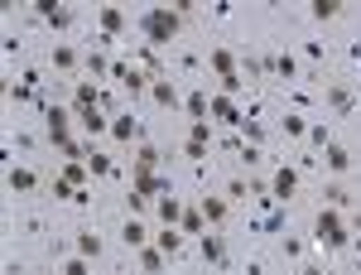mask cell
Returning a JSON list of instances; mask_svg holds the SVG:
<instances>
[{
	"instance_id": "obj_1",
	"label": "cell",
	"mask_w": 361,
	"mask_h": 275,
	"mask_svg": "<svg viewBox=\"0 0 361 275\" xmlns=\"http://www.w3.org/2000/svg\"><path fill=\"white\" fill-rule=\"evenodd\" d=\"M178 29H183V15H178L173 5H149V10H140V34L149 39V49L169 44Z\"/></svg>"
},
{
	"instance_id": "obj_2",
	"label": "cell",
	"mask_w": 361,
	"mask_h": 275,
	"mask_svg": "<svg viewBox=\"0 0 361 275\" xmlns=\"http://www.w3.org/2000/svg\"><path fill=\"white\" fill-rule=\"evenodd\" d=\"M313 242H318V247H328V251H337V247H347V242H352V232H347V222H342L337 208H323V213L313 218Z\"/></svg>"
},
{
	"instance_id": "obj_3",
	"label": "cell",
	"mask_w": 361,
	"mask_h": 275,
	"mask_svg": "<svg viewBox=\"0 0 361 275\" xmlns=\"http://www.w3.org/2000/svg\"><path fill=\"white\" fill-rule=\"evenodd\" d=\"M34 15H39L49 29H68V25H73V10L58 5V0H34Z\"/></svg>"
},
{
	"instance_id": "obj_4",
	"label": "cell",
	"mask_w": 361,
	"mask_h": 275,
	"mask_svg": "<svg viewBox=\"0 0 361 275\" xmlns=\"http://www.w3.org/2000/svg\"><path fill=\"white\" fill-rule=\"evenodd\" d=\"M97 25H102V44H111L116 34L126 29V10H121V5H102V10H97Z\"/></svg>"
},
{
	"instance_id": "obj_5",
	"label": "cell",
	"mask_w": 361,
	"mask_h": 275,
	"mask_svg": "<svg viewBox=\"0 0 361 275\" xmlns=\"http://www.w3.org/2000/svg\"><path fill=\"white\" fill-rule=\"evenodd\" d=\"M5 189L10 193H34L39 189V174H34L29 165H10L5 169Z\"/></svg>"
},
{
	"instance_id": "obj_6",
	"label": "cell",
	"mask_w": 361,
	"mask_h": 275,
	"mask_svg": "<svg viewBox=\"0 0 361 275\" xmlns=\"http://www.w3.org/2000/svg\"><path fill=\"white\" fill-rule=\"evenodd\" d=\"M294 189H299V169H294V165H279L275 179H270V193H275V198H294Z\"/></svg>"
},
{
	"instance_id": "obj_7",
	"label": "cell",
	"mask_w": 361,
	"mask_h": 275,
	"mask_svg": "<svg viewBox=\"0 0 361 275\" xmlns=\"http://www.w3.org/2000/svg\"><path fill=\"white\" fill-rule=\"evenodd\" d=\"M149 97H154V102H159V107H164V111L183 107V97H178V87L169 83V78H154V83H149Z\"/></svg>"
},
{
	"instance_id": "obj_8",
	"label": "cell",
	"mask_w": 361,
	"mask_h": 275,
	"mask_svg": "<svg viewBox=\"0 0 361 275\" xmlns=\"http://www.w3.org/2000/svg\"><path fill=\"white\" fill-rule=\"evenodd\" d=\"M121 242H126L130 251H140V247H149L154 237L145 232V222H140V218H126V227H121Z\"/></svg>"
},
{
	"instance_id": "obj_9",
	"label": "cell",
	"mask_w": 361,
	"mask_h": 275,
	"mask_svg": "<svg viewBox=\"0 0 361 275\" xmlns=\"http://www.w3.org/2000/svg\"><path fill=\"white\" fill-rule=\"evenodd\" d=\"M78 116V126H82L87 136H102V131H111V121L102 116V107H87V111H73Z\"/></svg>"
},
{
	"instance_id": "obj_10",
	"label": "cell",
	"mask_w": 361,
	"mask_h": 275,
	"mask_svg": "<svg viewBox=\"0 0 361 275\" xmlns=\"http://www.w3.org/2000/svg\"><path fill=\"white\" fill-rule=\"evenodd\" d=\"M207 68H212V73H217V83H222V78L236 73V54H231V49H212V54H207Z\"/></svg>"
},
{
	"instance_id": "obj_11",
	"label": "cell",
	"mask_w": 361,
	"mask_h": 275,
	"mask_svg": "<svg viewBox=\"0 0 361 275\" xmlns=\"http://www.w3.org/2000/svg\"><path fill=\"white\" fill-rule=\"evenodd\" d=\"M183 111H188L193 121H207V116H212V97L197 87V92H188V97H183Z\"/></svg>"
},
{
	"instance_id": "obj_12",
	"label": "cell",
	"mask_w": 361,
	"mask_h": 275,
	"mask_svg": "<svg viewBox=\"0 0 361 275\" xmlns=\"http://www.w3.org/2000/svg\"><path fill=\"white\" fill-rule=\"evenodd\" d=\"M323 165L333 169V174H347V169H352V150H347V145H328V150H323Z\"/></svg>"
},
{
	"instance_id": "obj_13",
	"label": "cell",
	"mask_w": 361,
	"mask_h": 275,
	"mask_svg": "<svg viewBox=\"0 0 361 275\" xmlns=\"http://www.w3.org/2000/svg\"><path fill=\"white\" fill-rule=\"evenodd\" d=\"M111 136H116V140H126V145H130V140L140 136V121H135V111H121V116H116V121H111Z\"/></svg>"
},
{
	"instance_id": "obj_14",
	"label": "cell",
	"mask_w": 361,
	"mask_h": 275,
	"mask_svg": "<svg viewBox=\"0 0 361 275\" xmlns=\"http://www.w3.org/2000/svg\"><path fill=\"white\" fill-rule=\"evenodd\" d=\"M154 213H159V222H164V227H178V222H183V203L169 193V198H159V203H154Z\"/></svg>"
},
{
	"instance_id": "obj_15",
	"label": "cell",
	"mask_w": 361,
	"mask_h": 275,
	"mask_svg": "<svg viewBox=\"0 0 361 275\" xmlns=\"http://www.w3.org/2000/svg\"><path fill=\"white\" fill-rule=\"evenodd\" d=\"M87 107H102V92L92 87V78L73 87V111H87Z\"/></svg>"
},
{
	"instance_id": "obj_16",
	"label": "cell",
	"mask_w": 361,
	"mask_h": 275,
	"mask_svg": "<svg viewBox=\"0 0 361 275\" xmlns=\"http://www.w3.org/2000/svg\"><path fill=\"white\" fill-rule=\"evenodd\" d=\"M197 251H202V261H207V266H222V261H226L222 237H197Z\"/></svg>"
},
{
	"instance_id": "obj_17",
	"label": "cell",
	"mask_w": 361,
	"mask_h": 275,
	"mask_svg": "<svg viewBox=\"0 0 361 275\" xmlns=\"http://www.w3.org/2000/svg\"><path fill=\"white\" fill-rule=\"evenodd\" d=\"M159 160H164V155H159V145H140V150H135V174H154Z\"/></svg>"
},
{
	"instance_id": "obj_18",
	"label": "cell",
	"mask_w": 361,
	"mask_h": 275,
	"mask_svg": "<svg viewBox=\"0 0 361 275\" xmlns=\"http://www.w3.org/2000/svg\"><path fill=\"white\" fill-rule=\"evenodd\" d=\"M73 247H78V256H87V261H97V256H102V237H97V232H92V227H82V232H78V242H73Z\"/></svg>"
},
{
	"instance_id": "obj_19",
	"label": "cell",
	"mask_w": 361,
	"mask_h": 275,
	"mask_svg": "<svg viewBox=\"0 0 361 275\" xmlns=\"http://www.w3.org/2000/svg\"><path fill=\"white\" fill-rule=\"evenodd\" d=\"M270 73L284 78V83H289V78H299V58H294V54H275V58H270Z\"/></svg>"
},
{
	"instance_id": "obj_20",
	"label": "cell",
	"mask_w": 361,
	"mask_h": 275,
	"mask_svg": "<svg viewBox=\"0 0 361 275\" xmlns=\"http://www.w3.org/2000/svg\"><path fill=\"white\" fill-rule=\"evenodd\" d=\"M197 208H202V218L212 222V227H222V222H226V198H212V193H207Z\"/></svg>"
},
{
	"instance_id": "obj_21",
	"label": "cell",
	"mask_w": 361,
	"mask_h": 275,
	"mask_svg": "<svg viewBox=\"0 0 361 275\" xmlns=\"http://www.w3.org/2000/svg\"><path fill=\"white\" fill-rule=\"evenodd\" d=\"M212 116H217V121H226V126H241V121H246L241 111L231 107V97H212Z\"/></svg>"
},
{
	"instance_id": "obj_22",
	"label": "cell",
	"mask_w": 361,
	"mask_h": 275,
	"mask_svg": "<svg viewBox=\"0 0 361 275\" xmlns=\"http://www.w3.org/2000/svg\"><path fill=\"white\" fill-rule=\"evenodd\" d=\"M154 247L164 251V256H178V247H183V237H178V227H159V232H154Z\"/></svg>"
},
{
	"instance_id": "obj_23",
	"label": "cell",
	"mask_w": 361,
	"mask_h": 275,
	"mask_svg": "<svg viewBox=\"0 0 361 275\" xmlns=\"http://www.w3.org/2000/svg\"><path fill=\"white\" fill-rule=\"evenodd\" d=\"M328 107H333L337 111V116H347V111H352V107H357V97H352V92H347V87H328Z\"/></svg>"
},
{
	"instance_id": "obj_24",
	"label": "cell",
	"mask_w": 361,
	"mask_h": 275,
	"mask_svg": "<svg viewBox=\"0 0 361 275\" xmlns=\"http://www.w3.org/2000/svg\"><path fill=\"white\" fill-rule=\"evenodd\" d=\"M140 266H145V271H149V275H159V271H164V266H169V256H164V251H159V247H140Z\"/></svg>"
},
{
	"instance_id": "obj_25",
	"label": "cell",
	"mask_w": 361,
	"mask_h": 275,
	"mask_svg": "<svg viewBox=\"0 0 361 275\" xmlns=\"http://www.w3.org/2000/svg\"><path fill=\"white\" fill-rule=\"evenodd\" d=\"M188 237H202L207 232V218H202V208H183V222H178Z\"/></svg>"
},
{
	"instance_id": "obj_26",
	"label": "cell",
	"mask_w": 361,
	"mask_h": 275,
	"mask_svg": "<svg viewBox=\"0 0 361 275\" xmlns=\"http://www.w3.org/2000/svg\"><path fill=\"white\" fill-rule=\"evenodd\" d=\"M87 174H92V169H87V160H68V165H63V174H58V179H68V184H73V189H82V179Z\"/></svg>"
},
{
	"instance_id": "obj_27",
	"label": "cell",
	"mask_w": 361,
	"mask_h": 275,
	"mask_svg": "<svg viewBox=\"0 0 361 275\" xmlns=\"http://www.w3.org/2000/svg\"><path fill=\"white\" fill-rule=\"evenodd\" d=\"M54 68H58V73L78 68V49H73V44H54Z\"/></svg>"
},
{
	"instance_id": "obj_28",
	"label": "cell",
	"mask_w": 361,
	"mask_h": 275,
	"mask_svg": "<svg viewBox=\"0 0 361 275\" xmlns=\"http://www.w3.org/2000/svg\"><path fill=\"white\" fill-rule=\"evenodd\" d=\"M323 198H328V208H337V213H342V208L352 203V193L342 189V184H328V189H323Z\"/></svg>"
},
{
	"instance_id": "obj_29",
	"label": "cell",
	"mask_w": 361,
	"mask_h": 275,
	"mask_svg": "<svg viewBox=\"0 0 361 275\" xmlns=\"http://www.w3.org/2000/svg\"><path fill=\"white\" fill-rule=\"evenodd\" d=\"M87 73H92V78H102V73H111V63L102 58V49H87Z\"/></svg>"
},
{
	"instance_id": "obj_30",
	"label": "cell",
	"mask_w": 361,
	"mask_h": 275,
	"mask_svg": "<svg viewBox=\"0 0 361 275\" xmlns=\"http://www.w3.org/2000/svg\"><path fill=\"white\" fill-rule=\"evenodd\" d=\"M342 0H313V20H337Z\"/></svg>"
},
{
	"instance_id": "obj_31",
	"label": "cell",
	"mask_w": 361,
	"mask_h": 275,
	"mask_svg": "<svg viewBox=\"0 0 361 275\" xmlns=\"http://www.w3.org/2000/svg\"><path fill=\"white\" fill-rule=\"evenodd\" d=\"M284 136H294V140L308 136V121L299 116V111H289V116H284Z\"/></svg>"
},
{
	"instance_id": "obj_32",
	"label": "cell",
	"mask_w": 361,
	"mask_h": 275,
	"mask_svg": "<svg viewBox=\"0 0 361 275\" xmlns=\"http://www.w3.org/2000/svg\"><path fill=\"white\" fill-rule=\"evenodd\" d=\"M87 169H92V174H111V155L92 150V155H87Z\"/></svg>"
},
{
	"instance_id": "obj_33",
	"label": "cell",
	"mask_w": 361,
	"mask_h": 275,
	"mask_svg": "<svg viewBox=\"0 0 361 275\" xmlns=\"http://www.w3.org/2000/svg\"><path fill=\"white\" fill-rule=\"evenodd\" d=\"M5 97H10V102H29V97H34V87H29L25 78H20V83H10V87H5Z\"/></svg>"
},
{
	"instance_id": "obj_34",
	"label": "cell",
	"mask_w": 361,
	"mask_h": 275,
	"mask_svg": "<svg viewBox=\"0 0 361 275\" xmlns=\"http://www.w3.org/2000/svg\"><path fill=\"white\" fill-rule=\"evenodd\" d=\"M78 193H82V189H73L68 179H54V198H63V203H78Z\"/></svg>"
},
{
	"instance_id": "obj_35",
	"label": "cell",
	"mask_w": 361,
	"mask_h": 275,
	"mask_svg": "<svg viewBox=\"0 0 361 275\" xmlns=\"http://www.w3.org/2000/svg\"><path fill=\"white\" fill-rule=\"evenodd\" d=\"M58 275H92V266H87V256H73V261H63Z\"/></svg>"
},
{
	"instance_id": "obj_36",
	"label": "cell",
	"mask_w": 361,
	"mask_h": 275,
	"mask_svg": "<svg viewBox=\"0 0 361 275\" xmlns=\"http://www.w3.org/2000/svg\"><path fill=\"white\" fill-rule=\"evenodd\" d=\"M241 131H246V140H250V145H260V140H265V126H260V121H250V116L241 121Z\"/></svg>"
},
{
	"instance_id": "obj_37",
	"label": "cell",
	"mask_w": 361,
	"mask_h": 275,
	"mask_svg": "<svg viewBox=\"0 0 361 275\" xmlns=\"http://www.w3.org/2000/svg\"><path fill=\"white\" fill-rule=\"evenodd\" d=\"M188 140H197V145H212V126H207V121H193Z\"/></svg>"
},
{
	"instance_id": "obj_38",
	"label": "cell",
	"mask_w": 361,
	"mask_h": 275,
	"mask_svg": "<svg viewBox=\"0 0 361 275\" xmlns=\"http://www.w3.org/2000/svg\"><path fill=\"white\" fill-rule=\"evenodd\" d=\"M308 140H313L318 150H328V145H333V136H328V126H308Z\"/></svg>"
},
{
	"instance_id": "obj_39",
	"label": "cell",
	"mask_w": 361,
	"mask_h": 275,
	"mask_svg": "<svg viewBox=\"0 0 361 275\" xmlns=\"http://www.w3.org/2000/svg\"><path fill=\"white\" fill-rule=\"evenodd\" d=\"M126 208H130V218H140V213L149 208V198H145V193H126Z\"/></svg>"
},
{
	"instance_id": "obj_40",
	"label": "cell",
	"mask_w": 361,
	"mask_h": 275,
	"mask_svg": "<svg viewBox=\"0 0 361 275\" xmlns=\"http://www.w3.org/2000/svg\"><path fill=\"white\" fill-rule=\"evenodd\" d=\"M183 155H188L193 165H202V160H207V145H197V140H188V145H183Z\"/></svg>"
},
{
	"instance_id": "obj_41",
	"label": "cell",
	"mask_w": 361,
	"mask_h": 275,
	"mask_svg": "<svg viewBox=\"0 0 361 275\" xmlns=\"http://www.w3.org/2000/svg\"><path fill=\"white\" fill-rule=\"evenodd\" d=\"M241 87H246V83H241V73H231V78H222V97H236Z\"/></svg>"
},
{
	"instance_id": "obj_42",
	"label": "cell",
	"mask_w": 361,
	"mask_h": 275,
	"mask_svg": "<svg viewBox=\"0 0 361 275\" xmlns=\"http://www.w3.org/2000/svg\"><path fill=\"white\" fill-rule=\"evenodd\" d=\"M246 189H250L246 179H231V184H226V203H231V198H246Z\"/></svg>"
},
{
	"instance_id": "obj_43",
	"label": "cell",
	"mask_w": 361,
	"mask_h": 275,
	"mask_svg": "<svg viewBox=\"0 0 361 275\" xmlns=\"http://www.w3.org/2000/svg\"><path fill=\"white\" fill-rule=\"evenodd\" d=\"M241 160H246V169L260 165V145H246V150H241Z\"/></svg>"
},
{
	"instance_id": "obj_44",
	"label": "cell",
	"mask_w": 361,
	"mask_h": 275,
	"mask_svg": "<svg viewBox=\"0 0 361 275\" xmlns=\"http://www.w3.org/2000/svg\"><path fill=\"white\" fill-rule=\"evenodd\" d=\"M260 227H265V232H279V227H284V213H270V218L260 222Z\"/></svg>"
}]
</instances>
